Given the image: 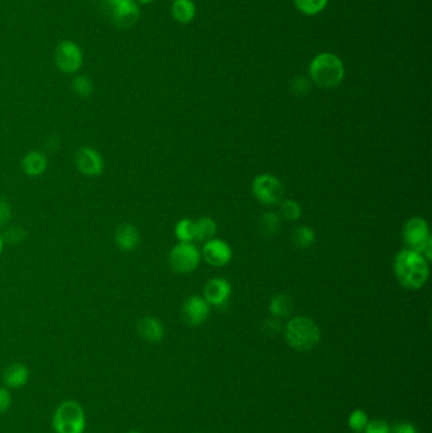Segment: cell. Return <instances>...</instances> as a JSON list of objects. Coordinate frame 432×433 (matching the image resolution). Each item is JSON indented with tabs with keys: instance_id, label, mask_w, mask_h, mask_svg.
<instances>
[{
	"instance_id": "cell-1",
	"label": "cell",
	"mask_w": 432,
	"mask_h": 433,
	"mask_svg": "<svg viewBox=\"0 0 432 433\" xmlns=\"http://www.w3.org/2000/svg\"><path fill=\"white\" fill-rule=\"evenodd\" d=\"M395 273L403 288L417 290L429 279V265L421 253L412 250H402L395 259Z\"/></svg>"
},
{
	"instance_id": "cell-2",
	"label": "cell",
	"mask_w": 432,
	"mask_h": 433,
	"mask_svg": "<svg viewBox=\"0 0 432 433\" xmlns=\"http://www.w3.org/2000/svg\"><path fill=\"white\" fill-rule=\"evenodd\" d=\"M345 67L341 58L325 52L317 55L309 64V76L317 87L323 89L335 87L343 81Z\"/></svg>"
},
{
	"instance_id": "cell-3",
	"label": "cell",
	"mask_w": 432,
	"mask_h": 433,
	"mask_svg": "<svg viewBox=\"0 0 432 433\" xmlns=\"http://www.w3.org/2000/svg\"><path fill=\"white\" fill-rule=\"evenodd\" d=\"M286 339L289 346L293 347L294 350L304 353L318 345L321 333L315 322L309 318L297 317L288 322Z\"/></svg>"
},
{
	"instance_id": "cell-4",
	"label": "cell",
	"mask_w": 432,
	"mask_h": 433,
	"mask_svg": "<svg viewBox=\"0 0 432 433\" xmlns=\"http://www.w3.org/2000/svg\"><path fill=\"white\" fill-rule=\"evenodd\" d=\"M85 426V411L76 400L60 403L52 416V427L56 433H84Z\"/></svg>"
},
{
	"instance_id": "cell-5",
	"label": "cell",
	"mask_w": 432,
	"mask_h": 433,
	"mask_svg": "<svg viewBox=\"0 0 432 433\" xmlns=\"http://www.w3.org/2000/svg\"><path fill=\"white\" fill-rule=\"evenodd\" d=\"M53 60L60 71L67 75H73L79 71L84 64V55L79 44L70 40H65L58 44L53 53Z\"/></svg>"
},
{
	"instance_id": "cell-6",
	"label": "cell",
	"mask_w": 432,
	"mask_h": 433,
	"mask_svg": "<svg viewBox=\"0 0 432 433\" xmlns=\"http://www.w3.org/2000/svg\"><path fill=\"white\" fill-rule=\"evenodd\" d=\"M200 255L198 248L191 242H180L169 253L170 267L179 274H189L199 265Z\"/></svg>"
},
{
	"instance_id": "cell-7",
	"label": "cell",
	"mask_w": 432,
	"mask_h": 433,
	"mask_svg": "<svg viewBox=\"0 0 432 433\" xmlns=\"http://www.w3.org/2000/svg\"><path fill=\"white\" fill-rule=\"evenodd\" d=\"M76 170L87 178H98L104 173V159L102 153L90 146L78 148L74 156Z\"/></svg>"
},
{
	"instance_id": "cell-8",
	"label": "cell",
	"mask_w": 432,
	"mask_h": 433,
	"mask_svg": "<svg viewBox=\"0 0 432 433\" xmlns=\"http://www.w3.org/2000/svg\"><path fill=\"white\" fill-rule=\"evenodd\" d=\"M403 239L408 246V250L422 253L426 246L432 242L426 221L418 216L411 218L403 227Z\"/></svg>"
},
{
	"instance_id": "cell-9",
	"label": "cell",
	"mask_w": 432,
	"mask_h": 433,
	"mask_svg": "<svg viewBox=\"0 0 432 433\" xmlns=\"http://www.w3.org/2000/svg\"><path fill=\"white\" fill-rule=\"evenodd\" d=\"M252 193L259 202L265 205H273L283 198V187L275 176L261 173L252 182Z\"/></svg>"
},
{
	"instance_id": "cell-10",
	"label": "cell",
	"mask_w": 432,
	"mask_h": 433,
	"mask_svg": "<svg viewBox=\"0 0 432 433\" xmlns=\"http://www.w3.org/2000/svg\"><path fill=\"white\" fill-rule=\"evenodd\" d=\"M107 8L110 9V19L117 28H131L139 21V8L135 0H121Z\"/></svg>"
},
{
	"instance_id": "cell-11",
	"label": "cell",
	"mask_w": 432,
	"mask_h": 433,
	"mask_svg": "<svg viewBox=\"0 0 432 433\" xmlns=\"http://www.w3.org/2000/svg\"><path fill=\"white\" fill-rule=\"evenodd\" d=\"M211 313L209 304L205 302V298L193 296L185 299L182 307V318L185 325L197 327L205 323Z\"/></svg>"
},
{
	"instance_id": "cell-12",
	"label": "cell",
	"mask_w": 432,
	"mask_h": 433,
	"mask_svg": "<svg viewBox=\"0 0 432 433\" xmlns=\"http://www.w3.org/2000/svg\"><path fill=\"white\" fill-rule=\"evenodd\" d=\"M205 299L208 304H212L217 308H223L228 304L231 296V285L227 280L214 278L205 284Z\"/></svg>"
},
{
	"instance_id": "cell-13",
	"label": "cell",
	"mask_w": 432,
	"mask_h": 433,
	"mask_svg": "<svg viewBox=\"0 0 432 433\" xmlns=\"http://www.w3.org/2000/svg\"><path fill=\"white\" fill-rule=\"evenodd\" d=\"M203 257L212 266H225L232 259V250L221 239H211L203 248Z\"/></svg>"
},
{
	"instance_id": "cell-14",
	"label": "cell",
	"mask_w": 432,
	"mask_h": 433,
	"mask_svg": "<svg viewBox=\"0 0 432 433\" xmlns=\"http://www.w3.org/2000/svg\"><path fill=\"white\" fill-rule=\"evenodd\" d=\"M141 235L132 223L119 224L114 232V244L123 253H132L139 246Z\"/></svg>"
},
{
	"instance_id": "cell-15",
	"label": "cell",
	"mask_w": 432,
	"mask_h": 433,
	"mask_svg": "<svg viewBox=\"0 0 432 433\" xmlns=\"http://www.w3.org/2000/svg\"><path fill=\"white\" fill-rule=\"evenodd\" d=\"M3 382L8 388L19 389L28 383L30 370L22 362H12L3 371Z\"/></svg>"
},
{
	"instance_id": "cell-16",
	"label": "cell",
	"mask_w": 432,
	"mask_h": 433,
	"mask_svg": "<svg viewBox=\"0 0 432 433\" xmlns=\"http://www.w3.org/2000/svg\"><path fill=\"white\" fill-rule=\"evenodd\" d=\"M21 167H22L23 173L27 176L38 178L46 173L49 167V160L44 152L33 150V151L27 152L23 156Z\"/></svg>"
},
{
	"instance_id": "cell-17",
	"label": "cell",
	"mask_w": 432,
	"mask_h": 433,
	"mask_svg": "<svg viewBox=\"0 0 432 433\" xmlns=\"http://www.w3.org/2000/svg\"><path fill=\"white\" fill-rule=\"evenodd\" d=\"M137 333L139 337L147 342H160L164 337V325L156 317L147 316L141 318L137 323Z\"/></svg>"
},
{
	"instance_id": "cell-18",
	"label": "cell",
	"mask_w": 432,
	"mask_h": 433,
	"mask_svg": "<svg viewBox=\"0 0 432 433\" xmlns=\"http://www.w3.org/2000/svg\"><path fill=\"white\" fill-rule=\"evenodd\" d=\"M171 15L176 22L191 23L196 17V6L191 0H174L171 6Z\"/></svg>"
},
{
	"instance_id": "cell-19",
	"label": "cell",
	"mask_w": 432,
	"mask_h": 433,
	"mask_svg": "<svg viewBox=\"0 0 432 433\" xmlns=\"http://www.w3.org/2000/svg\"><path fill=\"white\" fill-rule=\"evenodd\" d=\"M216 233L217 226L209 216H203L198 222H196V239L199 242L211 241L216 236Z\"/></svg>"
},
{
	"instance_id": "cell-20",
	"label": "cell",
	"mask_w": 432,
	"mask_h": 433,
	"mask_svg": "<svg viewBox=\"0 0 432 433\" xmlns=\"http://www.w3.org/2000/svg\"><path fill=\"white\" fill-rule=\"evenodd\" d=\"M269 311L274 317L286 318L292 312V300L289 296L278 294L270 300Z\"/></svg>"
},
{
	"instance_id": "cell-21",
	"label": "cell",
	"mask_w": 432,
	"mask_h": 433,
	"mask_svg": "<svg viewBox=\"0 0 432 433\" xmlns=\"http://www.w3.org/2000/svg\"><path fill=\"white\" fill-rule=\"evenodd\" d=\"M71 89L79 98H89L94 93V84L88 75H76L71 81Z\"/></svg>"
},
{
	"instance_id": "cell-22",
	"label": "cell",
	"mask_w": 432,
	"mask_h": 433,
	"mask_svg": "<svg viewBox=\"0 0 432 433\" xmlns=\"http://www.w3.org/2000/svg\"><path fill=\"white\" fill-rule=\"evenodd\" d=\"M292 241H293L294 245L300 247V248H309L311 246L315 244V232L307 226H302L293 232Z\"/></svg>"
},
{
	"instance_id": "cell-23",
	"label": "cell",
	"mask_w": 432,
	"mask_h": 433,
	"mask_svg": "<svg viewBox=\"0 0 432 433\" xmlns=\"http://www.w3.org/2000/svg\"><path fill=\"white\" fill-rule=\"evenodd\" d=\"M176 239L180 242H191L196 239V222L191 219H182L175 226Z\"/></svg>"
},
{
	"instance_id": "cell-24",
	"label": "cell",
	"mask_w": 432,
	"mask_h": 433,
	"mask_svg": "<svg viewBox=\"0 0 432 433\" xmlns=\"http://www.w3.org/2000/svg\"><path fill=\"white\" fill-rule=\"evenodd\" d=\"M294 6L307 15H318L327 6L329 0H293Z\"/></svg>"
},
{
	"instance_id": "cell-25",
	"label": "cell",
	"mask_w": 432,
	"mask_h": 433,
	"mask_svg": "<svg viewBox=\"0 0 432 433\" xmlns=\"http://www.w3.org/2000/svg\"><path fill=\"white\" fill-rule=\"evenodd\" d=\"M279 226H280V219H279L278 214H275L273 212L264 213L263 216L260 218V230L265 236L275 235L278 232Z\"/></svg>"
},
{
	"instance_id": "cell-26",
	"label": "cell",
	"mask_w": 432,
	"mask_h": 433,
	"mask_svg": "<svg viewBox=\"0 0 432 433\" xmlns=\"http://www.w3.org/2000/svg\"><path fill=\"white\" fill-rule=\"evenodd\" d=\"M1 237H3L4 244L19 245L26 239V231L23 230L21 226H8V228H6L3 232Z\"/></svg>"
},
{
	"instance_id": "cell-27",
	"label": "cell",
	"mask_w": 432,
	"mask_h": 433,
	"mask_svg": "<svg viewBox=\"0 0 432 433\" xmlns=\"http://www.w3.org/2000/svg\"><path fill=\"white\" fill-rule=\"evenodd\" d=\"M300 204L294 201H284L280 205V214L286 221H297L300 216Z\"/></svg>"
},
{
	"instance_id": "cell-28",
	"label": "cell",
	"mask_w": 432,
	"mask_h": 433,
	"mask_svg": "<svg viewBox=\"0 0 432 433\" xmlns=\"http://www.w3.org/2000/svg\"><path fill=\"white\" fill-rule=\"evenodd\" d=\"M368 416L364 411H354L349 418V426L352 428L355 432H361L365 430L366 425H368Z\"/></svg>"
},
{
	"instance_id": "cell-29",
	"label": "cell",
	"mask_w": 432,
	"mask_h": 433,
	"mask_svg": "<svg viewBox=\"0 0 432 433\" xmlns=\"http://www.w3.org/2000/svg\"><path fill=\"white\" fill-rule=\"evenodd\" d=\"M12 219V207L10 204L0 196V228L7 227Z\"/></svg>"
},
{
	"instance_id": "cell-30",
	"label": "cell",
	"mask_w": 432,
	"mask_h": 433,
	"mask_svg": "<svg viewBox=\"0 0 432 433\" xmlns=\"http://www.w3.org/2000/svg\"><path fill=\"white\" fill-rule=\"evenodd\" d=\"M365 430L366 433H390L388 423L381 419H374L372 422H368Z\"/></svg>"
},
{
	"instance_id": "cell-31",
	"label": "cell",
	"mask_w": 432,
	"mask_h": 433,
	"mask_svg": "<svg viewBox=\"0 0 432 433\" xmlns=\"http://www.w3.org/2000/svg\"><path fill=\"white\" fill-rule=\"evenodd\" d=\"M12 405V396L6 388H0V414L9 411Z\"/></svg>"
},
{
	"instance_id": "cell-32",
	"label": "cell",
	"mask_w": 432,
	"mask_h": 433,
	"mask_svg": "<svg viewBox=\"0 0 432 433\" xmlns=\"http://www.w3.org/2000/svg\"><path fill=\"white\" fill-rule=\"evenodd\" d=\"M308 87H308L307 80L304 78H298V79L294 80L293 85H292L294 93L298 95L307 93Z\"/></svg>"
},
{
	"instance_id": "cell-33",
	"label": "cell",
	"mask_w": 432,
	"mask_h": 433,
	"mask_svg": "<svg viewBox=\"0 0 432 433\" xmlns=\"http://www.w3.org/2000/svg\"><path fill=\"white\" fill-rule=\"evenodd\" d=\"M264 331L269 334H277L280 331V323L277 319H266L264 322Z\"/></svg>"
},
{
	"instance_id": "cell-34",
	"label": "cell",
	"mask_w": 432,
	"mask_h": 433,
	"mask_svg": "<svg viewBox=\"0 0 432 433\" xmlns=\"http://www.w3.org/2000/svg\"><path fill=\"white\" fill-rule=\"evenodd\" d=\"M390 433H418L416 427L412 426L411 423H398L393 427Z\"/></svg>"
},
{
	"instance_id": "cell-35",
	"label": "cell",
	"mask_w": 432,
	"mask_h": 433,
	"mask_svg": "<svg viewBox=\"0 0 432 433\" xmlns=\"http://www.w3.org/2000/svg\"><path fill=\"white\" fill-rule=\"evenodd\" d=\"M4 241H3V237H1V235H0V256H1V253H3V250H4Z\"/></svg>"
},
{
	"instance_id": "cell-36",
	"label": "cell",
	"mask_w": 432,
	"mask_h": 433,
	"mask_svg": "<svg viewBox=\"0 0 432 433\" xmlns=\"http://www.w3.org/2000/svg\"><path fill=\"white\" fill-rule=\"evenodd\" d=\"M139 4H151L155 0H137Z\"/></svg>"
},
{
	"instance_id": "cell-37",
	"label": "cell",
	"mask_w": 432,
	"mask_h": 433,
	"mask_svg": "<svg viewBox=\"0 0 432 433\" xmlns=\"http://www.w3.org/2000/svg\"><path fill=\"white\" fill-rule=\"evenodd\" d=\"M127 433H141V432H139V431H130V432H127Z\"/></svg>"
},
{
	"instance_id": "cell-38",
	"label": "cell",
	"mask_w": 432,
	"mask_h": 433,
	"mask_svg": "<svg viewBox=\"0 0 432 433\" xmlns=\"http://www.w3.org/2000/svg\"><path fill=\"white\" fill-rule=\"evenodd\" d=\"M356 433H360V432H356Z\"/></svg>"
},
{
	"instance_id": "cell-39",
	"label": "cell",
	"mask_w": 432,
	"mask_h": 433,
	"mask_svg": "<svg viewBox=\"0 0 432 433\" xmlns=\"http://www.w3.org/2000/svg\"><path fill=\"white\" fill-rule=\"evenodd\" d=\"M173 1H174V0H173Z\"/></svg>"
}]
</instances>
